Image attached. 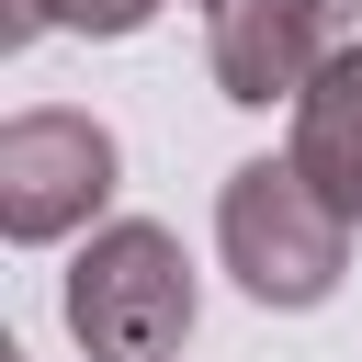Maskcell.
I'll use <instances>...</instances> for the list:
<instances>
[{"instance_id": "6da1fadb", "label": "cell", "mask_w": 362, "mask_h": 362, "mask_svg": "<svg viewBox=\"0 0 362 362\" xmlns=\"http://www.w3.org/2000/svg\"><path fill=\"white\" fill-rule=\"evenodd\" d=\"M215 249H226V272H238L249 305L305 317V305H328L339 272H351V215H339V204L294 170V147H283V158H238V170H226V192H215Z\"/></svg>"}, {"instance_id": "7a4b0ae2", "label": "cell", "mask_w": 362, "mask_h": 362, "mask_svg": "<svg viewBox=\"0 0 362 362\" xmlns=\"http://www.w3.org/2000/svg\"><path fill=\"white\" fill-rule=\"evenodd\" d=\"M192 260H181V238L170 226H147V215H113V226H90V249L68 260V339L90 351V362H170L181 339H192Z\"/></svg>"}, {"instance_id": "3957f363", "label": "cell", "mask_w": 362, "mask_h": 362, "mask_svg": "<svg viewBox=\"0 0 362 362\" xmlns=\"http://www.w3.org/2000/svg\"><path fill=\"white\" fill-rule=\"evenodd\" d=\"M113 124L68 113V102H34L0 124V238L11 249H57L79 238L102 204H113Z\"/></svg>"}, {"instance_id": "277c9868", "label": "cell", "mask_w": 362, "mask_h": 362, "mask_svg": "<svg viewBox=\"0 0 362 362\" xmlns=\"http://www.w3.org/2000/svg\"><path fill=\"white\" fill-rule=\"evenodd\" d=\"M317 57H328V11H317V0H215V11H204V68H215V90L249 102V113L294 102V90L317 79Z\"/></svg>"}, {"instance_id": "5b68a950", "label": "cell", "mask_w": 362, "mask_h": 362, "mask_svg": "<svg viewBox=\"0 0 362 362\" xmlns=\"http://www.w3.org/2000/svg\"><path fill=\"white\" fill-rule=\"evenodd\" d=\"M294 170L362 226V34L317 57V79L294 90Z\"/></svg>"}, {"instance_id": "8992f818", "label": "cell", "mask_w": 362, "mask_h": 362, "mask_svg": "<svg viewBox=\"0 0 362 362\" xmlns=\"http://www.w3.org/2000/svg\"><path fill=\"white\" fill-rule=\"evenodd\" d=\"M170 0H11V45H34V34H147ZM192 11H215V0H192Z\"/></svg>"}, {"instance_id": "52a82bcc", "label": "cell", "mask_w": 362, "mask_h": 362, "mask_svg": "<svg viewBox=\"0 0 362 362\" xmlns=\"http://www.w3.org/2000/svg\"><path fill=\"white\" fill-rule=\"evenodd\" d=\"M317 11H328V45H351V34H362V0H317Z\"/></svg>"}]
</instances>
